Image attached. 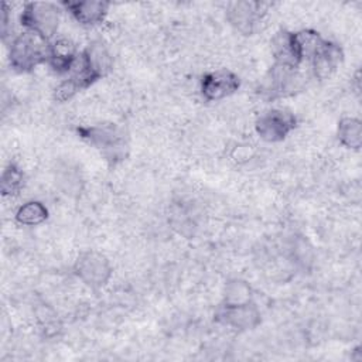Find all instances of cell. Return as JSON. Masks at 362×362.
Returning <instances> with one entry per match:
<instances>
[{
    "mask_svg": "<svg viewBox=\"0 0 362 362\" xmlns=\"http://www.w3.org/2000/svg\"><path fill=\"white\" fill-rule=\"evenodd\" d=\"M342 61H344L342 48L337 42L325 40L310 61L313 75L321 81L327 79L337 71V68L341 65Z\"/></svg>",
    "mask_w": 362,
    "mask_h": 362,
    "instance_id": "obj_13",
    "label": "cell"
},
{
    "mask_svg": "<svg viewBox=\"0 0 362 362\" xmlns=\"http://www.w3.org/2000/svg\"><path fill=\"white\" fill-rule=\"evenodd\" d=\"M49 45L51 42L44 37L24 30L11 40L8 49L10 66L20 74L34 71L38 65L47 64Z\"/></svg>",
    "mask_w": 362,
    "mask_h": 362,
    "instance_id": "obj_3",
    "label": "cell"
},
{
    "mask_svg": "<svg viewBox=\"0 0 362 362\" xmlns=\"http://www.w3.org/2000/svg\"><path fill=\"white\" fill-rule=\"evenodd\" d=\"M74 273L86 287L99 290L109 283L113 267L103 253L88 250L76 257L74 263Z\"/></svg>",
    "mask_w": 362,
    "mask_h": 362,
    "instance_id": "obj_7",
    "label": "cell"
},
{
    "mask_svg": "<svg viewBox=\"0 0 362 362\" xmlns=\"http://www.w3.org/2000/svg\"><path fill=\"white\" fill-rule=\"evenodd\" d=\"M324 41H325V38H322V35L318 31L311 30V28L293 31L294 48H296L297 57L301 64L304 61L310 62Z\"/></svg>",
    "mask_w": 362,
    "mask_h": 362,
    "instance_id": "obj_15",
    "label": "cell"
},
{
    "mask_svg": "<svg viewBox=\"0 0 362 362\" xmlns=\"http://www.w3.org/2000/svg\"><path fill=\"white\" fill-rule=\"evenodd\" d=\"M48 208L41 201H27L16 211V221L24 226H38L48 219Z\"/></svg>",
    "mask_w": 362,
    "mask_h": 362,
    "instance_id": "obj_17",
    "label": "cell"
},
{
    "mask_svg": "<svg viewBox=\"0 0 362 362\" xmlns=\"http://www.w3.org/2000/svg\"><path fill=\"white\" fill-rule=\"evenodd\" d=\"M240 88V78L230 69L222 68L202 75L199 82L201 96L206 102H218L229 98Z\"/></svg>",
    "mask_w": 362,
    "mask_h": 362,
    "instance_id": "obj_10",
    "label": "cell"
},
{
    "mask_svg": "<svg viewBox=\"0 0 362 362\" xmlns=\"http://www.w3.org/2000/svg\"><path fill=\"white\" fill-rule=\"evenodd\" d=\"M267 8L269 3L263 1H232L226 7V20L238 33L252 35L266 16Z\"/></svg>",
    "mask_w": 362,
    "mask_h": 362,
    "instance_id": "obj_8",
    "label": "cell"
},
{
    "mask_svg": "<svg viewBox=\"0 0 362 362\" xmlns=\"http://www.w3.org/2000/svg\"><path fill=\"white\" fill-rule=\"evenodd\" d=\"M252 300V287L247 281L240 279L229 280L223 288V304H242Z\"/></svg>",
    "mask_w": 362,
    "mask_h": 362,
    "instance_id": "obj_19",
    "label": "cell"
},
{
    "mask_svg": "<svg viewBox=\"0 0 362 362\" xmlns=\"http://www.w3.org/2000/svg\"><path fill=\"white\" fill-rule=\"evenodd\" d=\"M24 184V174L21 168L10 163L1 173V180H0V189L3 197H16L21 191Z\"/></svg>",
    "mask_w": 362,
    "mask_h": 362,
    "instance_id": "obj_18",
    "label": "cell"
},
{
    "mask_svg": "<svg viewBox=\"0 0 362 362\" xmlns=\"http://www.w3.org/2000/svg\"><path fill=\"white\" fill-rule=\"evenodd\" d=\"M61 6L51 1H28L20 13V24L24 30L35 33L49 41L58 30Z\"/></svg>",
    "mask_w": 362,
    "mask_h": 362,
    "instance_id": "obj_5",
    "label": "cell"
},
{
    "mask_svg": "<svg viewBox=\"0 0 362 362\" xmlns=\"http://www.w3.org/2000/svg\"><path fill=\"white\" fill-rule=\"evenodd\" d=\"M215 321L236 331H250L260 325L262 313L253 301L242 304L222 303L215 311Z\"/></svg>",
    "mask_w": 362,
    "mask_h": 362,
    "instance_id": "obj_9",
    "label": "cell"
},
{
    "mask_svg": "<svg viewBox=\"0 0 362 362\" xmlns=\"http://www.w3.org/2000/svg\"><path fill=\"white\" fill-rule=\"evenodd\" d=\"M297 127V119L293 112L284 107H272L263 110L255 122L257 136L267 143H279L288 137Z\"/></svg>",
    "mask_w": 362,
    "mask_h": 362,
    "instance_id": "obj_6",
    "label": "cell"
},
{
    "mask_svg": "<svg viewBox=\"0 0 362 362\" xmlns=\"http://www.w3.org/2000/svg\"><path fill=\"white\" fill-rule=\"evenodd\" d=\"M57 180L61 184V188L66 195H75L81 191L82 180H81L79 171L75 168H71L69 165H68V168L65 167L64 170L58 171Z\"/></svg>",
    "mask_w": 362,
    "mask_h": 362,
    "instance_id": "obj_20",
    "label": "cell"
},
{
    "mask_svg": "<svg viewBox=\"0 0 362 362\" xmlns=\"http://www.w3.org/2000/svg\"><path fill=\"white\" fill-rule=\"evenodd\" d=\"M10 21H11V16L8 11V6H7V3H3L1 4V37H3V40H6L8 35Z\"/></svg>",
    "mask_w": 362,
    "mask_h": 362,
    "instance_id": "obj_21",
    "label": "cell"
},
{
    "mask_svg": "<svg viewBox=\"0 0 362 362\" xmlns=\"http://www.w3.org/2000/svg\"><path fill=\"white\" fill-rule=\"evenodd\" d=\"M272 55L276 64L287 65L291 68H300L301 62L297 57L294 42H293V31L281 30L276 33L270 41Z\"/></svg>",
    "mask_w": 362,
    "mask_h": 362,
    "instance_id": "obj_14",
    "label": "cell"
},
{
    "mask_svg": "<svg viewBox=\"0 0 362 362\" xmlns=\"http://www.w3.org/2000/svg\"><path fill=\"white\" fill-rule=\"evenodd\" d=\"M112 69L113 57L109 48L100 40H95L79 52L75 68L58 83L54 90V98L58 102H66L78 92L88 89L95 82L109 75Z\"/></svg>",
    "mask_w": 362,
    "mask_h": 362,
    "instance_id": "obj_1",
    "label": "cell"
},
{
    "mask_svg": "<svg viewBox=\"0 0 362 362\" xmlns=\"http://www.w3.org/2000/svg\"><path fill=\"white\" fill-rule=\"evenodd\" d=\"M337 137L341 146L349 150H359L362 144V123L358 117L345 116L338 122Z\"/></svg>",
    "mask_w": 362,
    "mask_h": 362,
    "instance_id": "obj_16",
    "label": "cell"
},
{
    "mask_svg": "<svg viewBox=\"0 0 362 362\" xmlns=\"http://www.w3.org/2000/svg\"><path fill=\"white\" fill-rule=\"evenodd\" d=\"M79 58L76 45L69 38H58L49 45L47 64L58 75H69Z\"/></svg>",
    "mask_w": 362,
    "mask_h": 362,
    "instance_id": "obj_12",
    "label": "cell"
},
{
    "mask_svg": "<svg viewBox=\"0 0 362 362\" xmlns=\"http://www.w3.org/2000/svg\"><path fill=\"white\" fill-rule=\"evenodd\" d=\"M78 136L93 147L109 165H117L129 154V133L113 122L83 124L76 129Z\"/></svg>",
    "mask_w": 362,
    "mask_h": 362,
    "instance_id": "obj_2",
    "label": "cell"
},
{
    "mask_svg": "<svg viewBox=\"0 0 362 362\" xmlns=\"http://www.w3.org/2000/svg\"><path fill=\"white\" fill-rule=\"evenodd\" d=\"M303 75L298 68L273 64L257 83L256 92L264 100H279L294 95L303 86Z\"/></svg>",
    "mask_w": 362,
    "mask_h": 362,
    "instance_id": "obj_4",
    "label": "cell"
},
{
    "mask_svg": "<svg viewBox=\"0 0 362 362\" xmlns=\"http://www.w3.org/2000/svg\"><path fill=\"white\" fill-rule=\"evenodd\" d=\"M59 6L83 27H95L100 24L110 7L107 1L102 0H65L61 1Z\"/></svg>",
    "mask_w": 362,
    "mask_h": 362,
    "instance_id": "obj_11",
    "label": "cell"
}]
</instances>
